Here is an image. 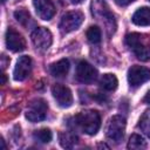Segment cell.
Wrapping results in <instances>:
<instances>
[{"mask_svg":"<svg viewBox=\"0 0 150 150\" xmlns=\"http://www.w3.org/2000/svg\"><path fill=\"white\" fill-rule=\"evenodd\" d=\"M77 142V137L70 132V131H66V132H61L60 134V143L63 148L70 149L73 148Z\"/></svg>","mask_w":150,"mask_h":150,"instance_id":"obj_17","label":"cell"},{"mask_svg":"<svg viewBox=\"0 0 150 150\" xmlns=\"http://www.w3.org/2000/svg\"><path fill=\"white\" fill-rule=\"evenodd\" d=\"M83 0H71V2H74V4H80V2H82Z\"/></svg>","mask_w":150,"mask_h":150,"instance_id":"obj_26","label":"cell"},{"mask_svg":"<svg viewBox=\"0 0 150 150\" xmlns=\"http://www.w3.org/2000/svg\"><path fill=\"white\" fill-rule=\"evenodd\" d=\"M143 102H144V103H146V104H150V90H149V91L146 93V95L144 96Z\"/></svg>","mask_w":150,"mask_h":150,"instance_id":"obj_24","label":"cell"},{"mask_svg":"<svg viewBox=\"0 0 150 150\" xmlns=\"http://www.w3.org/2000/svg\"><path fill=\"white\" fill-rule=\"evenodd\" d=\"M131 21L137 26H149L150 25V8L149 7L138 8L134 13Z\"/></svg>","mask_w":150,"mask_h":150,"instance_id":"obj_15","label":"cell"},{"mask_svg":"<svg viewBox=\"0 0 150 150\" xmlns=\"http://www.w3.org/2000/svg\"><path fill=\"white\" fill-rule=\"evenodd\" d=\"M74 124L87 135H95L101 127V116L96 110H84L74 117Z\"/></svg>","mask_w":150,"mask_h":150,"instance_id":"obj_1","label":"cell"},{"mask_svg":"<svg viewBox=\"0 0 150 150\" xmlns=\"http://www.w3.org/2000/svg\"><path fill=\"white\" fill-rule=\"evenodd\" d=\"M91 13L96 18L104 19L105 20V25L109 28H111L112 30H115V18H114V14L109 11V7L107 6V4L103 0H93L91 1Z\"/></svg>","mask_w":150,"mask_h":150,"instance_id":"obj_7","label":"cell"},{"mask_svg":"<svg viewBox=\"0 0 150 150\" xmlns=\"http://www.w3.org/2000/svg\"><path fill=\"white\" fill-rule=\"evenodd\" d=\"M52 94L61 108H69L73 104V94L68 87L62 84H54L52 87Z\"/></svg>","mask_w":150,"mask_h":150,"instance_id":"obj_10","label":"cell"},{"mask_svg":"<svg viewBox=\"0 0 150 150\" xmlns=\"http://www.w3.org/2000/svg\"><path fill=\"white\" fill-rule=\"evenodd\" d=\"M48 110V105L45 100L42 98H35L29 102L28 109L26 111V118L33 123L41 122L46 118Z\"/></svg>","mask_w":150,"mask_h":150,"instance_id":"obj_5","label":"cell"},{"mask_svg":"<svg viewBox=\"0 0 150 150\" xmlns=\"http://www.w3.org/2000/svg\"><path fill=\"white\" fill-rule=\"evenodd\" d=\"M1 76H2V84H5V82H6V76H5V74H2Z\"/></svg>","mask_w":150,"mask_h":150,"instance_id":"obj_25","label":"cell"},{"mask_svg":"<svg viewBox=\"0 0 150 150\" xmlns=\"http://www.w3.org/2000/svg\"><path fill=\"white\" fill-rule=\"evenodd\" d=\"M146 148V143L143 139V137H141L137 134H132L129 138L128 142V149L131 150H141V149H145Z\"/></svg>","mask_w":150,"mask_h":150,"instance_id":"obj_18","label":"cell"},{"mask_svg":"<svg viewBox=\"0 0 150 150\" xmlns=\"http://www.w3.org/2000/svg\"><path fill=\"white\" fill-rule=\"evenodd\" d=\"M149 1H150V0H149Z\"/></svg>","mask_w":150,"mask_h":150,"instance_id":"obj_28","label":"cell"},{"mask_svg":"<svg viewBox=\"0 0 150 150\" xmlns=\"http://www.w3.org/2000/svg\"><path fill=\"white\" fill-rule=\"evenodd\" d=\"M150 80V69L142 66H131L128 70V83L130 87H138Z\"/></svg>","mask_w":150,"mask_h":150,"instance_id":"obj_8","label":"cell"},{"mask_svg":"<svg viewBox=\"0 0 150 150\" xmlns=\"http://www.w3.org/2000/svg\"><path fill=\"white\" fill-rule=\"evenodd\" d=\"M49 71L54 77H63L69 71V61L67 59H61L54 62L49 67Z\"/></svg>","mask_w":150,"mask_h":150,"instance_id":"obj_14","label":"cell"},{"mask_svg":"<svg viewBox=\"0 0 150 150\" xmlns=\"http://www.w3.org/2000/svg\"><path fill=\"white\" fill-rule=\"evenodd\" d=\"M34 47L40 52H46L53 42V35L46 27H38L32 32L30 35Z\"/></svg>","mask_w":150,"mask_h":150,"instance_id":"obj_6","label":"cell"},{"mask_svg":"<svg viewBox=\"0 0 150 150\" xmlns=\"http://www.w3.org/2000/svg\"><path fill=\"white\" fill-rule=\"evenodd\" d=\"M135 0H115V2L118 5V6H127L131 2H134Z\"/></svg>","mask_w":150,"mask_h":150,"instance_id":"obj_23","label":"cell"},{"mask_svg":"<svg viewBox=\"0 0 150 150\" xmlns=\"http://www.w3.org/2000/svg\"><path fill=\"white\" fill-rule=\"evenodd\" d=\"M83 20H84V15L82 12H79V11L68 12L61 18L59 28L63 34H67L73 30H76L82 25Z\"/></svg>","mask_w":150,"mask_h":150,"instance_id":"obj_4","label":"cell"},{"mask_svg":"<svg viewBox=\"0 0 150 150\" xmlns=\"http://www.w3.org/2000/svg\"><path fill=\"white\" fill-rule=\"evenodd\" d=\"M33 137L39 141L40 143H49L53 138V134L49 129L47 128H42V129H39V130H35L34 134H33Z\"/></svg>","mask_w":150,"mask_h":150,"instance_id":"obj_20","label":"cell"},{"mask_svg":"<svg viewBox=\"0 0 150 150\" xmlns=\"http://www.w3.org/2000/svg\"><path fill=\"white\" fill-rule=\"evenodd\" d=\"M5 39H6L7 48L14 53L22 52L26 48V41H25L23 36L13 28H8L6 30V38Z\"/></svg>","mask_w":150,"mask_h":150,"instance_id":"obj_12","label":"cell"},{"mask_svg":"<svg viewBox=\"0 0 150 150\" xmlns=\"http://www.w3.org/2000/svg\"><path fill=\"white\" fill-rule=\"evenodd\" d=\"M14 18L16 19V21L19 23H21L22 26H28L29 21H30V14L28 11H26L25 8H20L16 9L14 12Z\"/></svg>","mask_w":150,"mask_h":150,"instance_id":"obj_22","label":"cell"},{"mask_svg":"<svg viewBox=\"0 0 150 150\" xmlns=\"http://www.w3.org/2000/svg\"><path fill=\"white\" fill-rule=\"evenodd\" d=\"M138 127L141 128V130H142L148 137H150V109H148V110H145V111L143 112V115L141 116Z\"/></svg>","mask_w":150,"mask_h":150,"instance_id":"obj_21","label":"cell"},{"mask_svg":"<svg viewBox=\"0 0 150 150\" xmlns=\"http://www.w3.org/2000/svg\"><path fill=\"white\" fill-rule=\"evenodd\" d=\"M32 71V59L28 55L20 56L16 61L14 71H13V77L15 81H23L26 80Z\"/></svg>","mask_w":150,"mask_h":150,"instance_id":"obj_11","label":"cell"},{"mask_svg":"<svg viewBox=\"0 0 150 150\" xmlns=\"http://www.w3.org/2000/svg\"><path fill=\"white\" fill-rule=\"evenodd\" d=\"M76 79L82 83H91L97 77V70L87 61H80L75 71Z\"/></svg>","mask_w":150,"mask_h":150,"instance_id":"obj_9","label":"cell"},{"mask_svg":"<svg viewBox=\"0 0 150 150\" xmlns=\"http://www.w3.org/2000/svg\"><path fill=\"white\" fill-rule=\"evenodd\" d=\"M33 6L38 16L42 20H50L55 15V6L53 0H33Z\"/></svg>","mask_w":150,"mask_h":150,"instance_id":"obj_13","label":"cell"},{"mask_svg":"<svg viewBox=\"0 0 150 150\" xmlns=\"http://www.w3.org/2000/svg\"><path fill=\"white\" fill-rule=\"evenodd\" d=\"M125 45L135 53L138 60L149 61L150 60V46L142 41V35L138 33H130L125 35Z\"/></svg>","mask_w":150,"mask_h":150,"instance_id":"obj_2","label":"cell"},{"mask_svg":"<svg viewBox=\"0 0 150 150\" xmlns=\"http://www.w3.org/2000/svg\"><path fill=\"white\" fill-rule=\"evenodd\" d=\"M2 2H6V0H2Z\"/></svg>","mask_w":150,"mask_h":150,"instance_id":"obj_27","label":"cell"},{"mask_svg":"<svg viewBox=\"0 0 150 150\" xmlns=\"http://www.w3.org/2000/svg\"><path fill=\"white\" fill-rule=\"evenodd\" d=\"M124 131H125V118L122 117L121 115L112 116L107 124V129H105L107 137L115 143H120L124 137Z\"/></svg>","mask_w":150,"mask_h":150,"instance_id":"obj_3","label":"cell"},{"mask_svg":"<svg viewBox=\"0 0 150 150\" xmlns=\"http://www.w3.org/2000/svg\"><path fill=\"white\" fill-rule=\"evenodd\" d=\"M118 81L114 74H104L100 80V86L105 91H112L117 88Z\"/></svg>","mask_w":150,"mask_h":150,"instance_id":"obj_16","label":"cell"},{"mask_svg":"<svg viewBox=\"0 0 150 150\" xmlns=\"http://www.w3.org/2000/svg\"><path fill=\"white\" fill-rule=\"evenodd\" d=\"M87 39L89 42H91L93 45H97L101 42L102 40V33H101V29L97 27V26H91L87 29Z\"/></svg>","mask_w":150,"mask_h":150,"instance_id":"obj_19","label":"cell"}]
</instances>
